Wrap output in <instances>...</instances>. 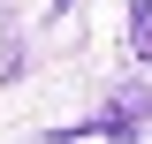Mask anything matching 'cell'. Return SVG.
Returning a JSON list of instances; mask_svg holds the SVG:
<instances>
[{
  "label": "cell",
  "mask_w": 152,
  "mask_h": 144,
  "mask_svg": "<svg viewBox=\"0 0 152 144\" xmlns=\"http://www.w3.org/2000/svg\"><path fill=\"white\" fill-rule=\"evenodd\" d=\"M53 8H69V0H53Z\"/></svg>",
  "instance_id": "2"
},
{
  "label": "cell",
  "mask_w": 152,
  "mask_h": 144,
  "mask_svg": "<svg viewBox=\"0 0 152 144\" xmlns=\"http://www.w3.org/2000/svg\"><path fill=\"white\" fill-rule=\"evenodd\" d=\"M129 53L152 61V0H129Z\"/></svg>",
  "instance_id": "1"
}]
</instances>
